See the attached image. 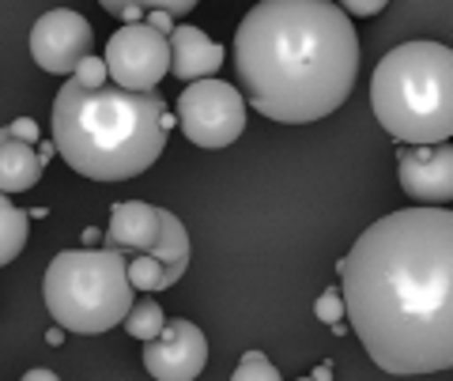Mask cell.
Instances as JSON below:
<instances>
[{"mask_svg": "<svg viewBox=\"0 0 453 381\" xmlns=\"http://www.w3.org/2000/svg\"><path fill=\"white\" fill-rule=\"evenodd\" d=\"M336 268L344 314L378 370H453V208L393 211L371 223Z\"/></svg>", "mask_w": 453, "mask_h": 381, "instance_id": "1", "label": "cell"}, {"mask_svg": "<svg viewBox=\"0 0 453 381\" xmlns=\"http://www.w3.org/2000/svg\"><path fill=\"white\" fill-rule=\"evenodd\" d=\"M356 72V27L333 0H257L234 31V76L261 118H329L348 103Z\"/></svg>", "mask_w": 453, "mask_h": 381, "instance_id": "2", "label": "cell"}, {"mask_svg": "<svg viewBox=\"0 0 453 381\" xmlns=\"http://www.w3.org/2000/svg\"><path fill=\"white\" fill-rule=\"evenodd\" d=\"M166 98L118 83L83 88L73 76L53 103V148L91 181H129L159 163L166 148Z\"/></svg>", "mask_w": 453, "mask_h": 381, "instance_id": "3", "label": "cell"}, {"mask_svg": "<svg viewBox=\"0 0 453 381\" xmlns=\"http://www.w3.org/2000/svg\"><path fill=\"white\" fill-rule=\"evenodd\" d=\"M371 106L393 140L438 144L453 136V50L442 42H404L378 61Z\"/></svg>", "mask_w": 453, "mask_h": 381, "instance_id": "4", "label": "cell"}, {"mask_svg": "<svg viewBox=\"0 0 453 381\" xmlns=\"http://www.w3.org/2000/svg\"><path fill=\"white\" fill-rule=\"evenodd\" d=\"M125 253L110 246L61 249L46 268L42 299L65 332L98 336L121 324L133 306Z\"/></svg>", "mask_w": 453, "mask_h": 381, "instance_id": "5", "label": "cell"}, {"mask_svg": "<svg viewBox=\"0 0 453 381\" xmlns=\"http://www.w3.org/2000/svg\"><path fill=\"white\" fill-rule=\"evenodd\" d=\"M178 125L196 148H231L246 133V98L223 80H189L178 95Z\"/></svg>", "mask_w": 453, "mask_h": 381, "instance_id": "6", "label": "cell"}, {"mask_svg": "<svg viewBox=\"0 0 453 381\" xmlns=\"http://www.w3.org/2000/svg\"><path fill=\"white\" fill-rule=\"evenodd\" d=\"M106 72L118 88L151 91L170 72V42L151 23H125L106 42Z\"/></svg>", "mask_w": 453, "mask_h": 381, "instance_id": "7", "label": "cell"}, {"mask_svg": "<svg viewBox=\"0 0 453 381\" xmlns=\"http://www.w3.org/2000/svg\"><path fill=\"white\" fill-rule=\"evenodd\" d=\"M95 50L91 23L73 8H53L46 11L35 31H31V57L42 72L53 76H73L76 65Z\"/></svg>", "mask_w": 453, "mask_h": 381, "instance_id": "8", "label": "cell"}, {"mask_svg": "<svg viewBox=\"0 0 453 381\" xmlns=\"http://www.w3.org/2000/svg\"><path fill=\"white\" fill-rule=\"evenodd\" d=\"M208 366V340L186 317H170L163 332L144 344V370L155 381H193Z\"/></svg>", "mask_w": 453, "mask_h": 381, "instance_id": "9", "label": "cell"}, {"mask_svg": "<svg viewBox=\"0 0 453 381\" xmlns=\"http://www.w3.org/2000/svg\"><path fill=\"white\" fill-rule=\"evenodd\" d=\"M401 189L419 204H449L453 201V148L438 144H408L396 159Z\"/></svg>", "mask_w": 453, "mask_h": 381, "instance_id": "10", "label": "cell"}, {"mask_svg": "<svg viewBox=\"0 0 453 381\" xmlns=\"http://www.w3.org/2000/svg\"><path fill=\"white\" fill-rule=\"evenodd\" d=\"M159 208L144 201H125L110 211V227H106V246L121 249L125 257L133 253H148L159 242Z\"/></svg>", "mask_w": 453, "mask_h": 381, "instance_id": "11", "label": "cell"}, {"mask_svg": "<svg viewBox=\"0 0 453 381\" xmlns=\"http://www.w3.org/2000/svg\"><path fill=\"white\" fill-rule=\"evenodd\" d=\"M166 42H170V72L178 80H186V83L204 80V76L223 68V50L204 31H196L189 23L174 27V31L166 34Z\"/></svg>", "mask_w": 453, "mask_h": 381, "instance_id": "12", "label": "cell"}, {"mask_svg": "<svg viewBox=\"0 0 453 381\" xmlns=\"http://www.w3.org/2000/svg\"><path fill=\"white\" fill-rule=\"evenodd\" d=\"M42 178V159L35 144H27V140H16L8 136L4 144H0V193H27L35 189Z\"/></svg>", "mask_w": 453, "mask_h": 381, "instance_id": "13", "label": "cell"}, {"mask_svg": "<svg viewBox=\"0 0 453 381\" xmlns=\"http://www.w3.org/2000/svg\"><path fill=\"white\" fill-rule=\"evenodd\" d=\"M159 223H163V227H159V242H155L148 253L163 261L166 287H174L181 279V272L189 268V234H186V227H181V219L174 216V211H166V208H159Z\"/></svg>", "mask_w": 453, "mask_h": 381, "instance_id": "14", "label": "cell"}, {"mask_svg": "<svg viewBox=\"0 0 453 381\" xmlns=\"http://www.w3.org/2000/svg\"><path fill=\"white\" fill-rule=\"evenodd\" d=\"M27 234H31V216L12 204L8 193H0V268L12 264L23 253Z\"/></svg>", "mask_w": 453, "mask_h": 381, "instance_id": "15", "label": "cell"}, {"mask_svg": "<svg viewBox=\"0 0 453 381\" xmlns=\"http://www.w3.org/2000/svg\"><path fill=\"white\" fill-rule=\"evenodd\" d=\"M110 16H121L125 23H136L144 11L159 8V11H170V16H189V11L201 4V0H98Z\"/></svg>", "mask_w": 453, "mask_h": 381, "instance_id": "16", "label": "cell"}, {"mask_svg": "<svg viewBox=\"0 0 453 381\" xmlns=\"http://www.w3.org/2000/svg\"><path fill=\"white\" fill-rule=\"evenodd\" d=\"M125 332L133 336V340H140V344H148V340H155V336L163 332V324H166V314H163V306L155 302V299H144V302H136V306H129V314H125Z\"/></svg>", "mask_w": 453, "mask_h": 381, "instance_id": "17", "label": "cell"}, {"mask_svg": "<svg viewBox=\"0 0 453 381\" xmlns=\"http://www.w3.org/2000/svg\"><path fill=\"white\" fill-rule=\"evenodd\" d=\"M125 272H129V284L140 291H166V268L159 257H151V253H133Z\"/></svg>", "mask_w": 453, "mask_h": 381, "instance_id": "18", "label": "cell"}, {"mask_svg": "<svg viewBox=\"0 0 453 381\" xmlns=\"http://www.w3.org/2000/svg\"><path fill=\"white\" fill-rule=\"evenodd\" d=\"M231 377H234V381H276L280 370L261 355V351H246L242 362L234 366V374H231Z\"/></svg>", "mask_w": 453, "mask_h": 381, "instance_id": "19", "label": "cell"}, {"mask_svg": "<svg viewBox=\"0 0 453 381\" xmlns=\"http://www.w3.org/2000/svg\"><path fill=\"white\" fill-rule=\"evenodd\" d=\"M76 83H83V88H103V83L110 80L106 72V61L103 57H95V53H88L80 65H76V72H73Z\"/></svg>", "mask_w": 453, "mask_h": 381, "instance_id": "20", "label": "cell"}, {"mask_svg": "<svg viewBox=\"0 0 453 381\" xmlns=\"http://www.w3.org/2000/svg\"><path fill=\"white\" fill-rule=\"evenodd\" d=\"M314 314L325 324H340V317H344V294H340V287H329L321 294V299L314 302Z\"/></svg>", "mask_w": 453, "mask_h": 381, "instance_id": "21", "label": "cell"}, {"mask_svg": "<svg viewBox=\"0 0 453 381\" xmlns=\"http://www.w3.org/2000/svg\"><path fill=\"white\" fill-rule=\"evenodd\" d=\"M340 8L348 11V16H378L381 8L389 4V0H336Z\"/></svg>", "mask_w": 453, "mask_h": 381, "instance_id": "22", "label": "cell"}, {"mask_svg": "<svg viewBox=\"0 0 453 381\" xmlns=\"http://www.w3.org/2000/svg\"><path fill=\"white\" fill-rule=\"evenodd\" d=\"M8 133L16 140H27V144H38V121L35 118H19L16 125H8Z\"/></svg>", "mask_w": 453, "mask_h": 381, "instance_id": "23", "label": "cell"}, {"mask_svg": "<svg viewBox=\"0 0 453 381\" xmlns=\"http://www.w3.org/2000/svg\"><path fill=\"white\" fill-rule=\"evenodd\" d=\"M144 16H148V23L155 27V31H163V34H170V31H174V23H170L174 16H170V11H159V8H151V11H144Z\"/></svg>", "mask_w": 453, "mask_h": 381, "instance_id": "24", "label": "cell"}, {"mask_svg": "<svg viewBox=\"0 0 453 381\" xmlns=\"http://www.w3.org/2000/svg\"><path fill=\"white\" fill-rule=\"evenodd\" d=\"M35 151H38V159H42V166H46V163H50V155H53L57 148H53V144H42V140H38V148H35Z\"/></svg>", "mask_w": 453, "mask_h": 381, "instance_id": "25", "label": "cell"}, {"mask_svg": "<svg viewBox=\"0 0 453 381\" xmlns=\"http://www.w3.org/2000/svg\"><path fill=\"white\" fill-rule=\"evenodd\" d=\"M57 374L53 370H31V374H27V381H53Z\"/></svg>", "mask_w": 453, "mask_h": 381, "instance_id": "26", "label": "cell"}, {"mask_svg": "<svg viewBox=\"0 0 453 381\" xmlns=\"http://www.w3.org/2000/svg\"><path fill=\"white\" fill-rule=\"evenodd\" d=\"M46 340H50V344H61V340H65V329H61V324H57V329H50Z\"/></svg>", "mask_w": 453, "mask_h": 381, "instance_id": "27", "label": "cell"}, {"mask_svg": "<svg viewBox=\"0 0 453 381\" xmlns=\"http://www.w3.org/2000/svg\"><path fill=\"white\" fill-rule=\"evenodd\" d=\"M98 238H103L98 231H88V234H83V242H88V246H98Z\"/></svg>", "mask_w": 453, "mask_h": 381, "instance_id": "28", "label": "cell"}, {"mask_svg": "<svg viewBox=\"0 0 453 381\" xmlns=\"http://www.w3.org/2000/svg\"><path fill=\"white\" fill-rule=\"evenodd\" d=\"M8 136H12V133H8V129H0V144H4V140H8Z\"/></svg>", "mask_w": 453, "mask_h": 381, "instance_id": "29", "label": "cell"}]
</instances>
